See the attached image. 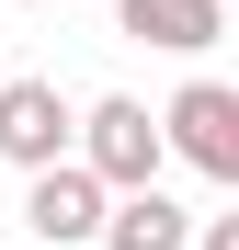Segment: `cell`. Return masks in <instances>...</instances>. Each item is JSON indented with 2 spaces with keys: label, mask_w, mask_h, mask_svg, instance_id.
I'll use <instances>...</instances> for the list:
<instances>
[{
  "label": "cell",
  "mask_w": 239,
  "mask_h": 250,
  "mask_svg": "<svg viewBox=\"0 0 239 250\" xmlns=\"http://www.w3.org/2000/svg\"><path fill=\"white\" fill-rule=\"evenodd\" d=\"M159 148L194 159L205 182H239V91L228 80H182V91L159 103Z\"/></svg>",
  "instance_id": "7a4b0ae2"
},
{
  "label": "cell",
  "mask_w": 239,
  "mask_h": 250,
  "mask_svg": "<svg viewBox=\"0 0 239 250\" xmlns=\"http://www.w3.org/2000/svg\"><path fill=\"white\" fill-rule=\"evenodd\" d=\"M91 239H103V250H182L194 216H182L159 182H126V193H103V228H91Z\"/></svg>",
  "instance_id": "8992f818"
},
{
  "label": "cell",
  "mask_w": 239,
  "mask_h": 250,
  "mask_svg": "<svg viewBox=\"0 0 239 250\" xmlns=\"http://www.w3.org/2000/svg\"><path fill=\"white\" fill-rule=\"evenodd\" d=\"M182 250H239V216H194V239Z\"/></svg>",
  "instance_id": "52a82bcc"
},
{
  "label": "cell",
  "mask_w": 239,
  "mask_h": 250,
  "mask_svg": "<svg viewBox=\"0 0 239 250\" xmlns=\"http://www.w3.org/2000/svg\"><path fill=\"white\" fill-rule=\"evenodd\" d=\"M46 12H57V0H46Z\"/></svg>",
  "instance_id": "ba28073f"
},
{
  "label": "cell",
  "mask_w": 239,
  "mask_h": 250,
  "mask_svg": "<svg viewBox=\"0 0 239 250\" xmlns=\"http://www.w3.org/2000/svg\"><path fill=\"white\" fill-rule=\"evenodd\" d=\"M126 46H159V57H205L228 34V0H114Z\"/></svg>",
  "instance_id": "5b68a950"
},
{
  "label": "cell",
  "mask_w": 239,
  "mask_h": 250,
  "mask_svg": "<svg viewBox=\"0 0 239 250\" xmlns=\"http://www.w3.org/2000/svg\"><path fill=\"white\" fill-rule=\"evenodd\" d=\"M23 228L46 239V250H80V239H91V228H103V182H91V159H34Z\"/></svg>",
  "instance_id": "3957f363"
},
{
  "label": "cell",
  "mask_w": 239,
  "mask_h": 250,
  "mask_svg": "<svg viewBox=\"0 0 239 250\" xmlns=\"http://www.w3.org/2000/svg\"><path fill=\"white\" fill-rule=\"evenodd\" d=\"M68 159H91V182L103 193H126V182H159V114L148 103H126V91H103L91 114H68Z\"/></svg>",
  "instance_id": "6da1fadb"
},
{
  "label": "cell",
  "mask_w": 239,
  "mask_h": 250,
  "mask_svg": "<svg viewBox=\"0 0 239 250\" xmlns=\"http://www.w3.org/2000/svg\"><path fill=\"white\" fill-rule=\"evenodd\" d=\"M68 91L57 80H0V159L12 171H34V159H68Z\"/></svg>",
  "instance_id": "277c9868"
}]
</instances>
